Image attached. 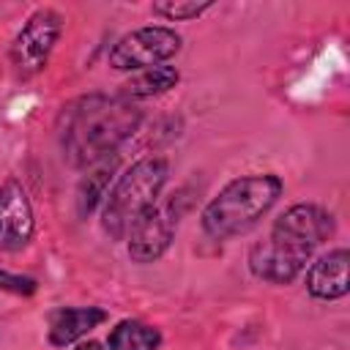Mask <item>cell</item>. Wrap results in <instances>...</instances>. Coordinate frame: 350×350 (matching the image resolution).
Wrapping results in <instances>:
<instances>
[{
	"label": "cell",
	"mask_w": 350,
	"mask_h": 350,
	"mask_svg": "<svg viewBox=\"0 0 350 350\" xmlns=\"http://www.w3.org/2000/svg\"><path fill=\"white\" fill-rule=\"evenodd\" d=\"M142 123V109L123 96L90 93L68 101L57 118V139L71 167L112 156Z\"/></svg>",
	"instance_id": "cell-1"
},
{
	"label": "cell",
	"mask_w": 350,
	"mask_h": 350,
	"mask_svg": "<svg viewBox=\"0 0 350 350\" xmlns=\"http://www.w3.org/2000/svg\"><path fill=\"white\" fill-rule=\"evenodd\" d=\"M284 183L273 172L232 178L202 208V230L213 241H230L249 232L282 197Z\"/></svg>",
	"instance_id": "cell-2"
},
{
	"label": "cell",
	"mask_w": 350,
	"mask_h": 350,
	"mask_svg": "<svg viewBox=\"0 0 350 350\" xmlns=\"http://www.w3.org/2000/svg\"><path fill=\"white\" fill-rule=\"evenodd\" d=\"M170 180V164L161 156H145L134 161L107 191L101 202V230L112 241H126L131 224L145 208H150Z\"/></svg>",
	"instance_id": "cell-3"
},
{
	"label": "cell",
	"mask_w": 350,
	"mask_h": 350,
	"mask_svg": "<svg viewBox=\"0 0 350 350\" xmlns=\"http://www.w3.org/2000/svg\"><path fill=\"white\" fill-rule=\"evenodd\" d=\"M180 52V36L164 25L137 27L115 41L109 49V66L115 71H145L164 66Z\"/></svg>",
	"instance_id": "cell-4"
},
{
	"label": "cell",
	"mask_w": 350,
	"mask_h": 350,
	"mask_svg": "<svg viewBox=\"0 0 350 350\" xmlns=\"http://www.w3.org/2000/svg\"><path fill=\"white\" fill-rule=\"evenodd\" d=\"M63 33V16L55 8H38L27 16V22L19 27L14 44H11V63L19 77L38 74L49 55L55 52Z\"/></svg>",
	"instance_id": "cell-5"
},
{
	"label": "cell",
	"mask_w": 350,
	"mask_h": 350,
	"mask_svg": "<svg viewBox=\"0 0 350 350\" xmlns=\"http://www.w3.org/2000/svg\"><path fill=\"white\" fill-rule=\"evenodd\" d=\"M178 230V208L175 200H156L150 208H145L139 213V219L131 224L129 235H126V249L129 257L139 265L156 262L167 254V249L172 246Z\"/></svg>",
	"instance_id": "cell-6"
},
{
	"label": "cell",
	"mask_w": 350,
	"mask_h": 350,
	"mask_svg": "<svg viewBox=\"0 0 350 350\" xmlns=\"http://www.w3.org/2000/svg\"><path fill=\"white\" fill-rule=\"evenodd\" d=\"M309 260H312L309 249H304L276 232H268L262 241H257L249 249V271L268 284L295 282L306 271Z\"/></svg>",
	"instance_id": "cell-7"
},
{
	"label": "cell",
	"mask_w": 350,
	"mask_h": 350,
	"mask_svg": "<svg viewBox=\"0 0 350 350\" xmlns=\"http://www.w3.org/2000/svg\"><path fill=\"white\" fill-rule=\"evenodd\" d=\"M271 232L314 252L317 246H323L334 232H336V224H334V216L317 205V202H295L290 205L284 213H279L271 224Z\"/></svg>",
	"instance_id": "cell-8"
},
{
	"label": "cell",
	"mask_w": 350,
	"mask_h": 350,
	"mask_svg": "<svg viewBox=\"0 0 350 350\" xmlns=\"http://www.w3.org/2000/svg\"><path fill=\"white\" fill-rule=\"evenodd\" d=\"M36 219L27 191L16 178L0 183V252H19L33 241Z\"/></svg>",
	"instance_id": "cell-9"
},
{
	"label": "cell",
	"mask_w": 350,
	"mask_h": 350,
	"mask_svg": "<svg viewBox=\"0 0 350 350\" xmlns=\"http://www.w3.org/2000/svg\"><path fill=\"white\" fill-rule=\"evenodd\" d=\"M347 265H350V252L347 249H334L323 257H317L306 268V293L317 301H339L350 293V279H347Z\"/></svg>",
	"instance_id": "cell-10"
},
{
	"label": "cell",
	"mask_w": 350,
	"mask_h": 350,
	"mask_svg": "<svg viewBox=\"0 0 350 350\" xmlns=\"http://www.w3.org/2000/svg\"><path fill=\"white\" fill-rule=\"evenodd\" d=\"M107 320V312L101 306H66L55 309L49 314V342L55 347L74 345L93 328H98Z\"/></svg>",
	"instance_id": "cell-11"
},
{
	"label": "cell",
	"mask_w": 350,
	"mask_h": 350,
	"mask_svg": "<svg viewBox=\"0 0 350 350\" xmlns=\"http://www.w3.org/2000/svg\"><path fill=\"white\" fill-rule=\"evenodd\" d=\"M115 170H118V153H112V156L88 167V172L82 175V180L77 186V213L82 219H88L104 202V197L109 191V183L115 178Z\"/></svg>",
	"instance_id": "cell-12"
},
{
	"label": "cell",
	"mask_w": 350,
	"mask_h": 350,
	"mask_svg": "<svg viewBox=\"0 0 350 350\" xmlns=\"http://www.w3.org/2000/svg\"><path fill=\"white\" fill-rule=\"evenodd\" d=\"M180 79V71L175 66H156V68H145V71H137L131 79L123 82L120 88V96L129 98V101H142V98H153V96H161L167 90H172Z\"/></svg>",
	"instance_id": "cell-13"
},
{
	"label": "cell",
	"mask_w": 350,
	"mask_h": 350,
	"mask_svg": "<svg viewBox=\"0 0 350 350\" xmlns=\"http://www.w3.org/2000/svg\"><path fill=\"white\" fill-rule=\"evenodd\" d=\"M109 350H159L161 347V331L142 320H120L109 336Z\"/></svg>",
	"instance_id": "cell-14"
},
{
	"label": "cell",
	"mask_w": 350,
	"mask_h": 350,
	"mask_svg": "<svg viewBox=\"0 0 350 350\" xmlns=\"http://www.w3.org/2000/svg\"><path fill=\"white\" fill-rule=\"evenodd\" d=\"M208 8H213V0H156L153 3V14L164 16L167 22H189L205 14Z\"/></svg>",
	"instance_id": "cell-15"
},
{
	"label": "cell",
	"mask_w": 350,
	"mask_h": 350,
	"mask_svg": "<svg viewBox=\"0 0 350 350\" xmlns=\"http://www.w3.org/2000/svg\"><path fill=\"white\" fill-rule=\"evenodd\" d=\"M0 290L14 293V295H33L38 290V282L33 276H22V273H11V271H0Z\"/></svg>",
	"instance_id": "cell-16"
},
{
	"label": "cell",
	"mask_w": 350,
	"mask_h": 350,
	"mask_svg": "<svg viewBox=\"0 0 350 350\" xmlns=\"http://www.w3.org/2000/svg\"><path fill=\"white\" fill-rule=\"evenodd\" d=\"M74 350H104V347H101L96 339H88V342H79Z\"/></svg>",
	"instance_id": "cell-17"
}]
</instances>
